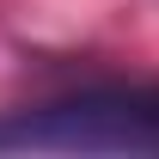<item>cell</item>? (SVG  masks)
Returning <instances> with one entry per match:
<instances>
[{
	"label": "cell",
	"mask_w": 159,
	"mask_h": 159,
	"mask_svg": "<svg viewBox=\"0 0 159 159\" xmlns=\"http://www.w3.org/2000/svg\"><path fill=\"white\" fill-rule=\"evenodd\" d=\"M0 153H159V86H86L12 110Z\"/></svg>",
	"instance_id": "cell-1"
}]
</instances>
